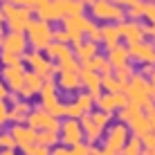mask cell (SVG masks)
Listing matches in <instances>:
<instances>
[{
	"mask_svg": "<svg viewBox=\"0 0 155 155\" xmlns=\"http://www.w3.org/2000/svg\"><path fill=\"white\" fill-rule=\"evenodd\" d=\"M56 83L61 90L65 92H72V90L81 88V70H58L56 72Z\"/></svg>",
	"mask_w": 155,
	"mask_h": 155,
	"instance_id": "2e32d148",
	"label": "cell"
},
{
	"mask_svg": "<svg viewBox=\"0 0 155 155\" xmlns=\"http://www.w3.org/2000/svg\"><path fill=\"white\" fill-rule=\"evenodd\" d=\"M126 142H128V128H126V124H115V126L108 128V133H106V148H108V151L119 153Z\"/></svg>",
	"mask_w": 155,
	"mask_h": 155,
	"instance_id": "9c48e42d",
	"label": "cell"
},
{
	"mask_svg": "<svg viewBox=\"0 0 155 155\" xmlns=\"http://www.w3.org/2000/svg\"><path fill=\"white\" fill-rule=\"evenodd\" d=\"M0 68H2V65H0Z\"/></svg>",
	"mask_w": 155,
	"mask_h": 155,
	"instance_id": "681fc988",
	"label": "cell"
},
{
	"mask_svg": "<svg viewBox=\"0 0 155 155\" xmlns=\"http://www.w3.org/2000/svg\"><path fill=\"white\" fill-rule=\"evenodd\" d=\"M23 63H27L38 77H43V81H45V79H54V74H56V65L50 61V58L43 56L41 50L25 52V54H23Z\"/></svg>",
	"mask_w": 155,
	"mask_h": 155,
	"instance_id": "3957f363",
	"label": "cell"
},
{
	"mask_svg": "<svg viewBox=\"0 0 155 155\" xmlns=\"http://www.w3.org/2000/svg\"><path fill=\"white\" fill-rule=\"evenodd\" d=\"M29 113H31L29 104L25 99H18V101H14L12 108H9V121H12V124H23Z\"/></svg>",
	"mask_w": 155,
	"mask_h": 155,
	"instance_id": "d6986e66",
	"label": "cell"
},
{
	"mask_svg": "<svg viewBox=\"0 0 155 155\" xmlns=\"http://www.w3.org/2000/svg\"><path fill=\"white\" fill-rule=\"evenodd\" d=\"M52 38H54L56 43H70V36H68V31L65 29H58V31H52Z\"/></svg>",
	"mask_w": 155,
	"mask_h": 155,
	"instance_id": "74e56055",
	"label": "cell"
},
{
	"mask_svg": "<svg viewBox=\"0 0 155 155\" xmlns=\"http://www.w3.org/2000/svg\"><path fill=\"white\" fill-rule=\"evenodd\" d=\"M0 65L9 68V65H23V56L12 54V52H0Z\"/></svg>",
	"mask_w": 155,
	"mask_h": 155,
	"instance_id": "f1b7e54d",
	"label": "cell"
},
{
	"mask_svg": "<svg viewBox=\"0 0 155 155\" xmlns=\"http://www.w3.org/2000/svg\"><path fill=\"white\" fill-rule=\"evenodd\" d=\"M128 58H130V54H128L126 47H121V45L110 47V52H108V61H110V65H113V68L128 65Z\"/></svg>",
	"mask_w": 155,
	"mask_h": 155,
	"instance_id": "44dd1931",
	"label": "cell"
},
{
	"mask_svg": "<svg viewBox=\"0 0 155 155\" xmlns=\"http://www.w3.org/2000/svg\"><path fill=\"white\" fill-rule=\"evenodd\" d=\"M0 155H18L14 151V148H2V151H0Z\"/></svg>",
	"mask_w": 155,
	"mask_h": 155,
	"instance_id": "ee69618b",
	"label": "cell"
},
{
	"mask_svg": "<svg viewBox=\"0 0 155 155\" xmlns=\"http://www.w3.org/2000/svg\"><path fill=\"white\" fill-rule=\"evenodd\" d=\"M142 151H144L142 137L133 135V137H128V142L124 144V148L119 151V155H142Z\"/></svg>",
	"mask_w": 155,
	"mask_h": 155,
	"instance_id": "484cf974",
	"label": "cell"
},
{
	"mask_svg": "<svg viewBox=\"0 0 155 155\" xmlns=\"http://www.w3.org/2000/svg\"><path fill=\"white\" fill-rule=\"evenodd\" d=\"M2 20H5V14H0V34H2Z\"/></svg>",
	"mask_w": 155,
	"mask_h": 155,
	"instance_id": "bcb514c9",
	"label": "cell"
},
{
	"mask_svg": "<svg viewBox=\"0 0 155 155\" xmlns=\"http://www.w3.org/2000/svg\"><path fill=\"white\" fill-rule=\"evenodd\" d=\"M94 108V97L90 92L85 94H79L74 101H70V104H65V117H72V119H81L83 115L92 113Z\"/></svg>",
	"mask_w": 155,
	"mask_h": 155,
	"instance_id": "52a82bcc",
	"label": "cell"
},
{
	"mask_svg": "<svg viewBox=\"0 0 155 155\" xmlns=\"http://www.w3.org/2000/svg\"><path fill=\"white\" fill-rule=\"evenodd\" d=\"M151 155H155V148H153V151H151Z\"/></svg>",
	"mask_w": 155,
	"mask_h": 155,
	"instance_id": "7dc6e473",
	"label": "cell"
},
{
	"mask_svg": "<svg viewBox=\"0 0 155 155\" xmlns=\"http://www.w3.org/2000/svg\"><path fill=\"white\" fill-rule=\"evenodd\" d=\"M81 65H88V68H92L94 72H99L101 77H106V74H113V65H110V61H108V56H94L92 61H88V63H81Z\"/></svg>",
	"mask_w": 155,
	"mask_h": 155,
	"instance_id": "7402d4cb",
	"label": "cell"
},
{
	"mask_svg": "<svg viewBox=\"0 0 155 155\" xmlns=\"http://www.w3.org/2000/svg\"><path fill=\"white\" fill-rule=\"evenodd\" d=\"M88 20H83L81 16H70V18L65 20V31H68V36H70V41L77 45V43H81L83 38V31L88 29Z\"/></svg>",
	"mask_w": 155,
	"mask_h": 155,
	"instance_id": "e0dca14e",
	"label": "cell"
},
{
	"mask_svg": "<svg viewBox=\"0 0 155 155\" xmlns=\"http://www.w3.org/2000/svg\"><path fill=\"white\" fill-rule=\"evenodd\" d=\"M56 90H58V83L54 81V79H45L38 94H41V108L61 119V117H65V104L58 99Z\"/></svg>",
	"mask_w": 155,
	"mask_h": 155,
	"instance_id": "6da1fadb",
	"label": "cell"
},
{
	"mask_svg": "<svg viewBox=\"0 0 155 155\" xmlns=\"http://www.w3.org/2000/svg\"><path fill=\"white\" fill-rule=\"evenodd\" d=\"M81 128H83V135H85V140H88V144H94L97 140H101V135H104V128H101L97 121L92 119V115H83L81 119Z\"/></svg>",
	"mask_w": 155,
	"mask_h": 155,
	"instance_id": "ac0fdd59",
	"label": "cell"
},
{
	"mask_svg": "<svg viewBox=\"0 0 155 155\" xmlns=\"http://www.w3.org/2000/svg\"><path fill=\"white\" fill-rule=\"evenodd\" d=\"M9 121V108H7V99H0V126H5Z\"/></svg>",
	"mask_w": 155,
	"mask_h": 155,
	"instance_id": "e575fe53",
	"label": "cell"
},
{
	"mask_svg": "<svg viewBox=\"0 0 155 155\" xmlns=\"http://www.w3.org/2000/svg\"><path fill=\"white\" fill-rule=\"evenodd\" d=\"M9 92H12V90H9V88H7V83L0 79V99H9Z\"/></svg>",
	"mask_w": 155,
	"mask_h": 155,
	"instance_id": "ab89813d",
	"label": "cell"
},
{
	"mask_svg": "<svg viewBox=\"0 0 155 155\" xmlns=\"http://www.w3.org/2000/svg\"><path fill=\"white\" fill-rule=\"evenodd\" d=\"M101 88H106L110 94H117V92H124L126 90V83L119 81L115 74H106V77H101Z\"/></svg>",
	"mask_w": 155,
	"mask_h": 155,
	"instance_id": "cb8c5ba5",
	"label": "cell"
},
{
	"mask_svg": "<svg viewBox=\"0 0 155 155\" xmlns=\"http://www.w3.org/2000/svg\"><path fill=\"white\" fill-rule=\"evenodd\" d=\"M135 61L144 63V65H155V45H148V43H133L130 50H128Z\"/></svg>",
	"mask_w": 155,
	"mask_h": 155,
	"instance_id": "9a60e30c",
	"label": "cell"
},
{
	"mask_svg": "<svg viewBox=\"0 0 155 155\" xmlns=\"http://www.w3.org/2000/svg\"><path fill=\"white\" fill-rule=\"evenodd\" d=\"M115 77L119 79V81H124V83H128L133 77H135V72H133V68L130 65H121V68H115Z\"/></svg>",
	"mask_w": 155,
	"mask_h": 155,
	"instance_id": "f546056e",
	"label": "cell"
},
{
	"mask_svg": "<svg viewBox=\"0 0 155 155\" xmlns=\"http://www.w3.org/2000/svg\"><path fill=\"white\" fill-rule=\"evenodd\" d=\"M119 31H121V36H124V38L130 43V45H133V43H140L142 36H144V31L137 27V25H121Z\"/></svg>",
	"mask_w": 155,
	"mask_h": 155,
	"instance_id": "4316f807",
	"label": "cell"
},
{
	"mask_svg": "<svg viewBox=\"0 0 155 155\" xmlns=\"http://www.w3.org/2000/svg\"><path fill=\"white\" fill-rule=\"evenodd\" d=\"M90 115H92V119L97 121L101 128H108V124H110V113H104V110H94V113H90Z\"/></svg>",
	"mask_w": 155,
	"mask_h": 155,
	"instance_id": "4dcf8cb0",
	"label": "cell"
},
{
	"mask_svg": "<svg viewBox=\"0 0 155 155\" xmlns=\"http://www.w3.org/2000/svg\"><path fill=\"white\" fill-rule=\"evenodd\" d=\"M52 41H54L52 38V29L45 25V20L43 23H29L27 25V43L34 50H45Z\"/></svg>",
	"mask_w": 155,
	"mask_h": 155,
	"instance_id": "5b68a950",
	"label": "cell"
},
{
	"mask_svg": "<svg viewBox=\"0 0 155 155\" xmlns=\"http://www.w3.org/2000/svg\"><path fill=\"white\" fill-rule=\"evenodd\" d=\"M23 153H25V155H50V148H47V146H41V144L34 142V144H29Z\"/></svg>",
	"mask_w": 155,
	"mask_h": 155,
	"instance_id": "d6a6232c",
	"label": "cell"
},
{
	"mask_svg": "<svg viewBox=\"0 0 155 155\" xmlns=\"http://www.w3.org/2000/svg\"><path fill=\"white\" fill-rule=\"evenodd\" d=\"M2 148H16V142L9 130H0V151Z\"/></svg>",
	"mask_w": 155,
	"mask_h": 155,
	"instance_id": "1f68e13d",
	"label": "cell"
},
{
	"mask_svg": "<svg viewBox=\"0 0 155 155\" xmlns=\"http://www.w3.org/2000/svg\"><path fill=\"white\" fill-rule=\"evenodd\" d=\"M90 153H92V146L85 142L77 144V146H70V155H90Z\"/></svg>",
	"mask_w": 155,
	"mask_h": 155,
	"instance_id": "836d02e7",
	"label": "cell"
},
{
	"mask_svg": "<svg viewBox=\"0 0 155 155\" xmlns=\"http://www.w3.org/2000/svg\"><path fill=\"white\" fill-rule=\"evenodd\" d=\"M81 85L88 88V92L94 97V101L101 97V74L94 72L92 68L81 65Z\"/></svg>",
	"mask_w": 155,
	"mask_h": 155,
	"instance_id": "5bb4252c",
	"label": "cell"
},
{
	"mask_svg": "<svg viewBox=\"0 0 155 155\" xmlns=\"http://www.w3.org/2000/svg\"><path fill=\"white\" fill-rule=\"evenodd\" d=\"M128 106V97H126V92H117V94H101V97L97 99V108L99 110H104V113H110L113 115L115 110H121V108H126Z\"/></svg>",
	"mask_w": 155,
	"mask_h": 155,
	"instance_id": "8fae6325",
	"label": "cell"
},
{
	"mask_svg": "<svg viewBox=\"0 0 155 155\" xmlns=\"http://www.w3.org/2000/svg\"><path fill=\"white\" fill-rule=\"evenodd\" d=\"M126 97L128 104H135V106H146L151 101V81H148L144 74H135L130 81L126 83Z\"/></svg>",
	"mask_w": 155,
	"mask_h": 155,
	"instance_id": "7a4b0ae2",
	"label": "cell"
},
{
	"mask_svg": "<svg viewBox=\"0 0 155 155\" xmlns=\"http://www.w3.org/2000/svg\"><path fill=\"white\" fill-rule=\"evenodd\" d=\"M25 121H27V126H31L34 130H61V121H58V117L50 115L47 110H43V108H34L27 115Z\"/></svg>",
	"mask_w": 155,
	"mask_h": 155,
	"instance_id": "277c9868",
	"label": "cell"
},
{
	"mask_svg": "<svg viewBox=\"0 0 155 155\" xmlns=\"http://www.w3.org/2000/svg\"><path fill=\"white\" fill-rule=\"evenodd\" d=\"M153 74H155V68H153Z\"/></svg>",
	"mask_w": 155,
	"mask_h": 155,
	"instance_id": "c3c4849f",
	"label": "cell"
},
{
	"mask_svg": "<svg viewBox=\"0 0 155 155\" xmlns=\"http://www.w3.org/2000/svg\"><path fill=\"white\" fill-rule=\"evenodd\" d=\"M85 140L83 128L79 119H72V117H65V121H61V142L65 146H77Z\"/></svg>",
	"mask_w": 155,
	"mask_h": 155,
	"instance_id": "8992f818",
	"label": "cell"
},
{
	"mask_svg": "<svg viewBox=\"0 0 155 155\" xmlns=\"http://www.w3.org/2000/svg\"><path fill=\"white\" fill-rule=\"evenodd\" d=\"M90 155H117V153L108 151V148H92V153H90Z\"/></svg>",
	"mask_w": 155,
	"mask_h": 155,
	"instance_id": "60d3db41",
	"label": "cell"
},
{
	"mask_svg": "<svg viewBox=\"0 0 155 155\" xmlns=\"http://www.w3.org/2000/svg\"><path fill=\"white\" fill-rule=\"evenodd\" d=\"M0 50L23 56L25 50H27V36H25L23 31H9V34H2V45H0Z\"/></svg>",
	"mask_w": 155,
	"mask_h": 155,
	"instance_id": "30bf717a",
	"label": "cell"
},
{
	"mask_svg": "<svg viewBox=\"0 0 155 155\" xmlns=\"http://www.w3.org/2000/svg\"><path fill=\"white\" fill-rule=\"evenodd\" d=\"M146 16L153 20V23H155V7H148V9H146Z\"/></svg>",
	"mask_w": 155,
	"mask_h": 155,
	"instance_id": "b9f144b4",
	"label": "cell"
},
{
	"mask_svg": "<svg viewBox=\"0 0 155 155\" xmlns=\"http://www.w3.org/2000/svg\"><path fill=\"white\" fill-rule=\"evenodd\" d=\"M85 31H88V36H90V41H101V29L99 27H94V25H88V29H85Z\"/></svg>",
	"mask_w": 155,
	"mask_h": 155,
	"instance_id": "8d00e7d4",
	"label": "cell"
},
{
	"mask_svg": "<svg viewBox=\"0 0 155 155\" xmlns=\"http://www.w3.org/2000/svg\"><path fill=\"white\" fill-rule=\"evenodd\" d=\"M74 56H77V61L79 63H88V61H92L94 56H97V45H94L92 41H81V43H77L74 45Z\"/></svg>",
	"mask_w": 155,
	"mask_h": 155,
	"instance_id": "ffe728a7",
	"label": "cell"
},
{
	"mask_svg": "<svg viewBox=\"0 0 155 155\" xmlns=\"http://www.w3.org/2000/svg\"><path fill=\"white\" fill-rule=\"evenodd\" d=\"M142 142H144V148H151V151H153V148H155V133L153 130L146 133V135L142 137Z\"/></svg>",
	"mask_w": 155,
	"mask_h": 155,
	"instance_id": "d590c367",
	"label": "cell"
},
{
	"mask_svg": "<svg viewBox=\"0 0 155 155\" xmlns=\"http://www.w3.org/2000/svg\"><path fill=\"white\" fill-rule=\"evenodd\" d=\"M36 144L54 148L58 144V130H36Z\"/></svg>",
	"mask_w": 155,
	"mask_h": 155,
	"instance_id": "d4e9b609",
	"label": "cell"
},
{
	"mask_svg": "<svg viewBox=\"0 0 155 155\" xmlns=\"http://www.w3.org/2000/svg\"><path fill=\"white\" fill-rule=\"evenodd\" d=\"M50 155H70V146H56L54 148H50Z\"/></svg>",
	"mask_w": 155,
	"mask_h": 155,
	"instance_id": "f35d334b",
	"label": "cell"
},
{
	"mask_svg": "<svg viewBox=\"0 0 155 155\" xmlns=\"http://www.w3.org/2000/svg\"><path fill=\"white\" fill-rule=\"evenodd\" d=\"M153 133H155V130H153Z\"/></svg>",
	"mask_w": 155,
	"mask_h": 155,
	"instance_id": "f907efd6",
	"label": "cell"
},
{
	"mask_svg": "<svg viewBox=\"0 0 155 155\" xmlns=\"http://www.w3.org/2000/svg\"><path fill=\"white\" fill-rule=\"evenodd\" d=\"M151 99H155V74L151 77Z\"/></svg>",
	"mask_w": 155,
	"mask_h": 155,
	"instance_id": "7bdbcfd3",
	"label": "cell"
},
{
	"mask_svg": "<svg viewBox=\"0 0 155 155\" xmlns=\"http://www.w3.org/2000/svg\"><path fill=\"white\" fill-rule=\"evenodd\" d=\"M0 79L7 83V88L12 92H20L25 83V68L23 65H9V68H0Z\"/></svg>",
	"mask_w": 155,
	"mask_h": 155,
	"instance_id": "ba28073f",
	"label": "cell"
},
{
	"mask_svg": "<svg viewBox=\"0 0 155 155\" xmlns=\"http://www.w3.org/2000/svg\"><path fill=\"white\" fill-rule=\"evenodd\" d=\"M144 34H146V36H155V27H146V29H144Z\"/></svg>",
	"mask_w": 155,
	"mask_h": 155,
	"instance_id": "f6af8a7d",
	"label": "cell"
},
{
	"mask_svg": "<svg viewBox=\"0 0 155 155\" xmlns=\"http://www.w3.org/2000/svg\"><path fill=\"white\" fill-rule=\"evenodd\" d=\"M119 38H121V31L117 27H104L101 29V41H104L108 47H115Z\"/></svg>",
	"mask_w": 155,
	"mask_h": 155,
	"instance_id": "83f0119b",
	"label": "cell"
},
{
	"mask_svg": "<svg viewBox=\"0 0 155 155\" xmlns=\"http://www.w3.org/2000/svg\"><path fill=\"white\" fill-rule=\"evenodd\" d=\"M5 18H7V27L9 31H25L29 25V14L23 12V9H12V7H5Z\"/></svg>",
	"mask_w": 155,
	"mask_h": 155,
	"instance_id": "4fadbf2b",
	"label": "cell"
},
{
	"mask_svg": "<svg viewBox=\"0 0 155 155\" xmlns=\"http://www.w3.org/2000/svg\"><path fill=\"white\" fill-rule=\"evenodd\" d=\"M92 12H94L97 18H106V20H108V18H119V16H121L119 9L113 7V5H108V2H104V0H99V2L94 5Z\"/></svg>",
	"mask_w": 155,
	"mask_h": 155,
	"instance_id": "603a6c76",
	"label": "cell"
},
{
	"mask_svg": "<svg viewBox=\"0 0 155 155\" xmlns=\"http://www.w3.org/2000/svg\"><path fill=\"white\" fill-rule=\"evenodd\" d=\"M9 133H12L16 146H18L20 151H25L29 144L36 142V130L31 126H27V124H14L12 128H9Z\"/></svg>",
	"mask_w": 155,
	"mask_h": 155,
	"instance_id": "7c38bea8",
	"label": "cell"
}]
</instances>
